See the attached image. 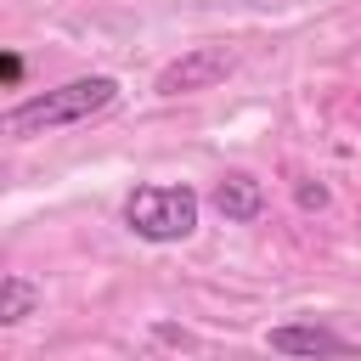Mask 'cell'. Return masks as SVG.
Returning <instances> with one entry per match:
<instances>
[{
  "label": "cell",
  "mask_w": 361,
  "mask_h": 361,
  "mask_svg": "<svg viewBox=\"0 0 361 361\" xmlns=\"http://www.w3.org/2000/svg\"><path fill=\"white\" fill-rule=\"evenodd\" d=\"M209 203H214V214H220V220H231V226H248V220H259V209H265V186H259L254 175L231 169V175H220V180H214Z\"/></svg>",
  "instance_id": "5"
},
{
  "label": "cell",
  "mask_w": 361,
  "mask_h": 361,
  "mask_svg": "<svg viewBox=\"0 0 361 361\" xmlns=\"http://www.w3.org/2000/svg\"><path fill=\"white\" fill-rule=\"evenodd\" d=\"M237 73V51L231 45H186L175 62L158 68V96H197V90H214Z\"/></svg>",
  "instance_id": "3"
},
{
  "label": "cell",
  "mask_w": 361,
  "mask_h": 361,
  "mask_svg": "<svg viewBox=\"0 0 361 361\" xmlns=\"http://www.w3.org/2000/svg\"><path fill=\"white\" fill-rule=\"evenodd\" d=\"M299 209H327V186L322 180H299Z\"/></svg>",
  "instance_id": "7"
},
{
  "label": "cell",
  "mask_w": 361,
  "mask_h": 361,
  "mask_svg": "<svg viewBox=\"0 0 361 361\" xmlns=\"http://www.w3.org/2000/svg\"><path fill=\"white\" fill-rule=\"evenodd\" d=\"M118 102V79L113 73H85V79H68L56 90H39L28 102H17L6 113V135L28 141V135H45V130H68V124H85L96 113H107Z\"/></svg>",
  "instance_id": "1"
},
{
  "label": "cell",
  "mask_w": 361,
  "mask_h": 361,
  "mask_svg": "<svg viewBox=\"0 0 361 361\" xmlns=\"http://www.w3.org/2000/svg\"><path fill=\"white\" fill-rule=\"evenodd\" d=\"M39 310V288L23 276V271H6L0 276V327H17Z\"/></svg>",
  "instance_id": "6"
},
{
  "label": "cell",
  "mask_w": 361,
  "mask_h": 361,
  "mask_svg": "<svg viewBox=\"0 0 361 361\" xmlns=\"http://www.w3.org/2000/svg\"><path fill=\"white\" fill-rule=\"evenodd\" d=\"M0 79H6V85H17V79H23V56H17V51H6V56H0Z\"/></svg>",
  "instance_id": "9"
},
{
  "label": "cell",
  "mask_w": 361,
  "mask_h": 361,
  "mask_svg": "<svg viewBox=\"0 0 361 361\" xmlns=\"http://www.w3.org/2000/svg\"><path fill=\"white\" fill-rule=\"evenodd\" d=\"M203 197L192 186H135L124 197V226L141 243H186L197 231Z\"/></svg>",
  "instance_id": "2"
},
{
  "label": "cell",
  "mask_w": 361,
  "mask_h": 361,
  "mask_svg": "<svg viewBox=\"0 0 361 361\" xmlns=\"http://www.w3.org/2000/svg\"><path fill=\"white\" fill-rule=\"evenodd\" d=\"M152 338H164V344H180V350H197V338H192V333H180V327H164V322L152 327Z\"/></svg>",
  "instance_id": "8"
},
{
  "label": "cell",
  "mask_w": 361,
  "mask_h": 361,
  "mask_svg": "<svg viewBox=\"0 0 361 361\" xmlns=\"http://www.w3.org/2000/svg\"><path fill=\"white\" fill-rule=\"evenodd\" d=\"M265 344L276 355H355L361 350L355 338H344V333H333L322 322H282V327L265 333Z\"/></svg>",
  "instance_id": "4"
}]
</instances>
